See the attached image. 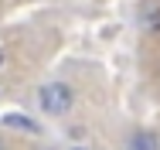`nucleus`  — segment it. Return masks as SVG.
<instances>
[{"mask_svg": "<svg viewBox=\"0 0 160 150\" xmlns=\"http://www.w3.org/2000/svg\"><path fill=\"white\" fill-rule=\"evenodd\" d=\"M72 102H75V96H72V89L62 85V82H51V85H44V89H41V109H44V113H51V116L68 113V109H72Z\"/></svg>", "mask_w": 160, "mask_h": 150, "instance_id": "nucleus-1", "label": "nucleus"}, {"mask_svg": "<svg viewBox=\"0 0 160 150\" xmlns=\"http://www.w3.org/2000/svg\"><path fill=\"white\" fill-rule=\"evenodd\" d=\"M129 150H160L157 133H150V130H140V133H133V140H129Z\"/></svg>", "mask_w": 160, "mask_h": 150, "instance_id": "nucleus-2", "label": "nucleus"}, {"mask_svg": "<svg viewBox=\"0 0 160 150\" xmlns=\"http://www.w3.org/2000/svg\"><path fill=\"white\" fill-rule=\"evenodd\" d=\"M3 126L24 130V133H38V123H34L31 116H21V113H10V116H3Z\"/></svg>", "mask_w": 160, "mask_h": 150, "instance_id": "nucleus-3", "label": "nucleus"}, {"mask_svg": "<svg viewBox=\"0 0 160 150\" xmlns=\"http://www.w3.org/2000/svg\"><path fill=\"white\" fill-rule=\"evenodd\" d=\"M0 65H3V51H0Z\"/></svg>", "mask_w": 160, "mask_h": 150, "instance_id": "nucleus-4", "label": "nucleus"}]
</instances>
